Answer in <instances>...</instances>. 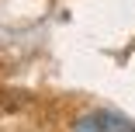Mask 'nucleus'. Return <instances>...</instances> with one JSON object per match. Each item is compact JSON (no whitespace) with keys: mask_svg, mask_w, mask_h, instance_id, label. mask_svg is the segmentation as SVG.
Instances as JSON below:
<instances>
[{"mask_svg":"<svg viewBox=\"0 0 135 132\" xmlns=\"http://www.w3.org/2000/svg\"><path fill=\"white\" fill-rule=\"evenodd\" d=\"M73 132H135V122L121 111H111V108H97V111H87L80 115Z\"/></svg>","mask_w":135,"mask_h":132,"instance_id":"nucleus-1","label":"nucleus"}]
</instances>
